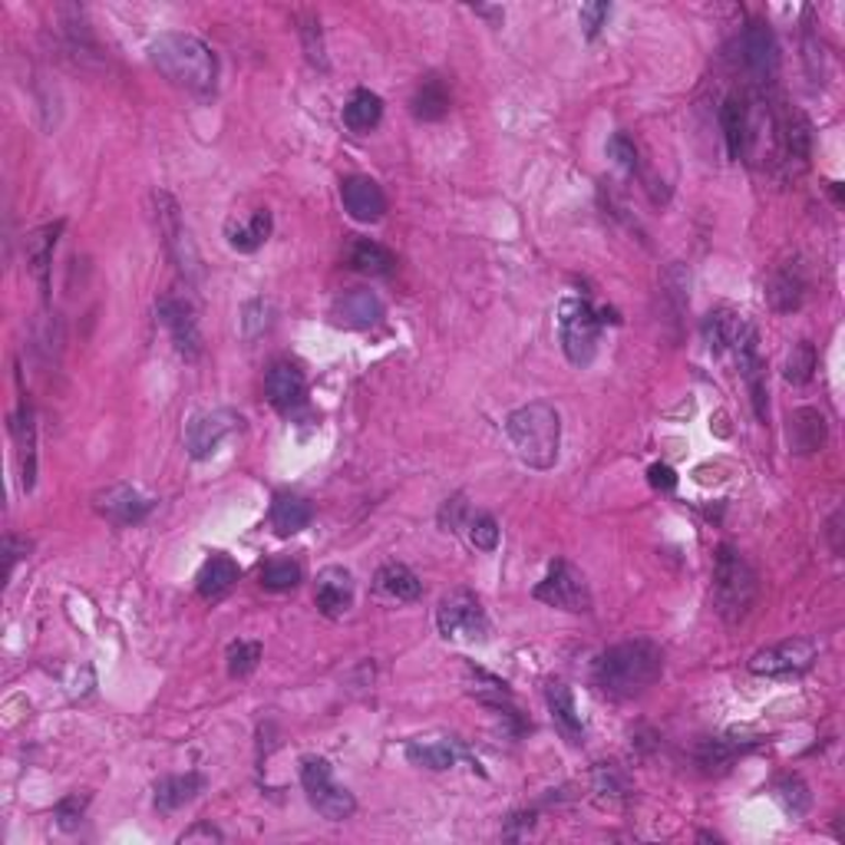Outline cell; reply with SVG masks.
<instances>
[{
    "label": "cell",
    "mask_w": 845,
    "mask_h": 845,
    "mask_svg": "<svg viewBox=\"0 0 845 845\" xmlns=\"http://www.w3.org/2000/svg\"><path fill=\"white\" fill-rule=\"evenodd\" d=\"M664 674V654L654 641H625L608 648L605 654H597L591 667L594 687L612 697V700H628L654 687Z\"/></svg>",
    "instance_id": "1"
},
{
    "label": "cell",
    "mask_w": 845,
    "mask_h": 845,
    "mask_svg": "<svg viewBox=\"0 0 845 845\" xmlns=\"http://www.w3.org/2000/svg\"><path fill=\"white\" fill-rule=\"evenodd\" d=\"M153 67L179 89L208 96L218 80V60L208 44L192 34H159L149 44Z\"/></svg>",
    "instance_id": "2"
},
{
    "label": "cell",
    "mask_w": 845,
    "mask_h": 845,
    "mask_svg": "<svg viewBox=\"0 0 845 845\" xmlns=\"http://www.w3.org/2000/svg\"><path fill=\"white\" fill-rule=\"evenodd\" d=\"M506 433L512 439L516 456L532 469H552L558 462L562 446V420L558 410L548 403H529L509 413Z\"/></svg>",
    "instance_id": "3"
},
{
    "label": "cell",
    "mask_w": 845,
    "mask_h": 845,
    "mask_svg": "<svg viewBox=\"0 0 845 845\" xmlns=\"http://www.w3.org/2000/svg\"><path fill=\"white\" fill-rule=\"evenodd\" d=\"M757 571L750 568V562L734 548V545H720L716 558H713V608L727 625H740L747 621V615L757 605Z\"/></svg>",
    "instance_id": "4"
},
{
    "label": "cell",
    "mask_w": 845,
    "mask_h": 845,
    "mask_svg": "<svg viewBox=\"0 0 845 845\" xmlns=\"http://www.w3.org/2000/svg\"><path fill=\"white\" fill-rule=\"evenodd\" d=\"M608 321V311H594L584 298H565L558 307V330H562V347L565 357L575 367H588L597 350V334L601 324Z\"/></svg>",
    "instance_id": "5"
},
{
    "label": "cell",
    "mask_w": 845,
    "mask_h": 845,
    "mask_svg": "<svg viewBox=\"0 0 845 845\" xmlns=\"http://www.w3.org/2000/svg\"><path fill=\"white\" fill-rule=\"evenodd\" d=\"M436 625L446 641H466V644H482L490 638V618L482 612L479 597L466 588H456L443 594L436 608Z\"/></svg>",
    "instance_id": "6"
},
{
    "label": "cell",
    "mask_w": 845,
    "mask_h": 845,
    "mask_svg": "<svg viewBox=\"0 0 845 845\" xmlns=\"http://www.w3.org/2000/svg\"><path fill=\"white\" fill-rule=\"evenodd\" d=\"M301 783H304V793H307V802L330 822H343L353 816L357 802L353 796L334 783V773H330V763L324 757H307L301 763Z\"/></svg>",
    "instance_id": "7"
},
{
    "label": "cell",
    "mask_w": 845,
    "mask_h": 845,
    "mask_svg": "<svg viewBox=\"0 0 845 845\" xmlns=\"http://www.w3.org/2000/svg\"><path fill=\"white\" fill-rule=\"evenodd\" d=\"M535 597L545 601V605L552 608H562V612H588L591 608V591H588V581L584 575L568 565V562H555L545 575V581L535 588Z\"/></svg>",
    "instance_id": "8"
},
{
    "label": "cell",
    "mask_w": 845,
    "mask_h": 845,
    "mask_svg": "<svg viewBox=\"0 0 845 845\" xmlns=\"http://www.w3.org/2000/svg\"><path fill=\"white\" fill-rule=\"evenodd\" d=\"M703 340L716 357H723V353L740 357L744 350L757 347V330L750 327V321L744 314H737L731 307H716L703 321Z\"/></svg>",
    "instance_id": "9"
},
{
    "label": "cell",
    "mask_w": 845,
    "mask_h": 845,
    "mask_svg": "<svg viewBox=\"0 0 845 845\" xmlns=\"http://www.w3.org/2000/svg\"><path fill=\"white\" fill-rule=\"evenodd\" d=\"M816 654H819V648L809 638H789V641H780V644L753 654L750 671L760 677H799L812 667Z\"/></svg>",
    "instance_id": "10"
},
{
    "label": "cell",
    "mask_w": 845,
    "mask_h": 845,
    "mask_svg": "<svg viewBox=\"0 0 845 845\" xmlns=\"http://www.w3.org/2000/svg\"><path fill=\"white\" fill-rule=\"evenodd\" d=\"M156 221H159V231L166 238V249L169 255L176 258V265L182 268L185 278H195L198 275V255H195V245L189 241V228L179 215V205L169 192H156Z\"/></svg>",
    "instance_id": "11"
},
{
    "label": "cell",
    "mask_w": 845,
    "mask_h": 845,
    "mask_svg": "<svg viewBox=\"0 0 845 845\" xmlns=\"http://www.w3.org/2000/svg\"><path fill=\"white\" fill-rule=\"evenodd\" d=\"M159 321L162 327L172 334V343L176 350L185 357V360H195L202 353V334H198V321H195V311L185 298H176V294H166L159 304Z\"/></svg>",
    "instance_id": "12"
},
{
    "label": "cell",
    "mask_w": 845,
    "mask_h": 845,
    "mask_svg": "<svg viewBox=\"0 0 845 845\" xmlns=\"http://www.w3.org/2000/svg\"><path fill=\"white\" fill-rule=\"evenodd\" d=\"M234 430H241V417L234 410H212L189 423L185 446H189L192 459H208Z\"/></svg>",
    "instance_id": "13"
},
{
    "label": "cell",
    "mask_w": 845,
    "mask_h": 845,
    "mask_svg": "<svg viewBox=\"0 0 845 845\" xmlns=\"http://www.w3.org/2000/svg\"><path fill=\"white\" fill-rule=\"evenodd\" d=\"M96 509L112 526L130 529V526H140L153 512V503L143 493H136L133 486H109L106 493L96 496Z\"/></svg>",
    "instance_id": "14"
},
{
    "label": "cell",
    "mask_w": 845,
    "mask_h": 845,
    "mask_svg": "<svg viewBox=\"0 0 845 845\" xmlns=\"http://www.w3.org/2000/svg\"><path fill=\"white\" fill-rule=\"evenodd\" d=\"M340 202L357 221H381L387 212V195L384 189L367 179V176H350L340 182Z\"/></svg>",
    "instance_id": "15"
},
{
    "label": "cell",
    "mask_w": 845,
    "mask_h": 845,
    "mask_svg": "<svg viewBox=\"0 0 845 845\" xmlns=\"http://www.w3.org/2000/svg\"><path fill=\"white\" fill-rule=\"evenodd\" d=\"M314 601H317V608H321L324 618H334V621L343 618L353 608V578H350V571L337 568V565L324 568L317 575Z\"/></svg>",
    "instance_id": "16"
},
{
    "label": "cell",
    "mask_w": 845,
    "mask_h": 845,
    "mask_svg": "<svg viewBox=\"0 0 845 845\" xmlns=\"http://www.w3.org/2000/svg\"><path fill=\"white\" fill-rule=\"evenodd\" d=\"M334 321L350 327V330L377 327L384 321V301L367 288H353V291H347L334 301Z\"/></svg>",
    "instance_id": "17"
},
{
    "label": "cell",
    "mask_w": 845,
    "mask_h": 845,
    "mask_svg": "<svg viewBox=\"0 0 845 845\" xmlns=\"http://www.w3.org/2000/svg\"><path fill=\"white\" fill-rule=\"evenodd\" d=\"M740 50H744V67L757 76V80H770L780 67V47H776V37L770 31V24H750L744 31V40H740Z\"/></svg>",
    "instance_id": "18"
},
{
    "label": "cell",
    "mask_w": 845,
    "mask_h": 845,
    "mask_svg": "<svg viewBox=\"0 0 845 845\" xmlns=\"http://www.w3.org/2000/svg\"><path fill=\"white\" fill-rule=\"evenodd\" d=\"M60 231H63V221H53V225H44V228L31 231L27 241H24L27 268H31L44 301L50 298V265H53V249H57V241H60Z\"/></svg>",
    "instance_id": "19"
},
{
    "label": "cell",
    "mask_w": 845,
    "mask_h": 845,
    "mask_svg": "<svg viewBox=\"0 0 845 845\" xmlns=\"http://www.w3.org/2000/svg\"><path fill=\"white\" fill-rule=\"evenodd\" d=\"M265 397L275 410L291 413L304 403L307 397V381L294 364H275L265 377Z\"/></svg>",
    "instance_id": "20"
},
{
    "label": "cell",
    "mask_w": 845,
    "mask_h": 845,
    "mask_svg": "<svg viewBox=\"0 0 845 845\" xmlns=\"http://www.w3.org/2000/svg\"><path fill=\"white\" fill-rule=\"evenodd\" d=\"M720 126H723V140H727V153L731 159H744L750 143H753V116L747 99L731 96L720 109Z\"/></svg>",
    "instance_id": "21"
},
{
    "label": "cell",
    "mask_w": 845,
    "mask_h": 845,
    "mask_svg": "<svg viewBox=\"0 0 845 845\" xmlns=\"http://www.w3.org/2000/svg\"><path fill=\"white\" fill-rule=\"evenodd\" d=\"M806 275H802V265L796 262H786L773 271L770 285H766V298L776 311L789 314V311H799L802 301H806Z\"/></svg>",
    "instance_id": "22"
},
{
    "label": "cell",
    "mask_w": 845,
    "mask_h": 845,
    "mask_svg": "<svg viewBox=\"0 0 845 845\" xmlns=\"http://www.w3.org/2000/svg\"><path fill=\"white\" fill-rule=\"evenodd\" d=\"M786 436H789V449H793V452L812 456V452H819V449L825 446V439H829V423H825V417H822L819 410L802 407V410H796V413L789 417Z\"/></svg>",
    "instance_id": "23"
},
{
    "label": "cell",
    "mask_w": 845,
    "mask_h": 845,
    "mask_svg": "<svg viewBox=\"0 0 845 845\" xmlns=\"http://www.w3.org/2000/svg\"><path fill=\"white\" fill-rule=\"evenodd\" d=\"M14 439H17V459H21V479L24 490H34L37 479V426H34V410L27 397H21V407L14 413Z\"/></svg>",
    "instance_id": "24"
},
{
    "label": "cell",
    "mask_w": 845,
    "mask_h": 845,
    "mask_svg": "<svg viewBox=\"0 0 845 845\" xmlns=\"http://www.w3.org/2000/svg\"><path fill=\"white\" fill-rule=\"evenodd\" d=\"M545 700H548V710H552V720H555L558 734H562L568 744H575V747L584 744V723H581V716H578V710H575L571 690H568L565 684H548Z\"/></svg>",
    "instance_id": "25"
},
{
    "label": "cell",
    "mask_w": 845,
    "mask_h": 845,
    "mask_svg": "<svg viewBox=\"0 0 845 845\" xmlns=\"http://www.w3.org/2000/svg\"><path fill=\"white\" fill-rule=\"evenodd\" d=\"M459 757H469L456 740H410L407 744V760L426 770H449L456 766Z\"/></svg>",
    "instance_id": "26"
},
{
    "label": "cell",
    "mask_w": 845,
    "mask_h": 845,
    "mask_svg": "<svg viewBox=\"0 0 845 845\" xmlns=\"http://www.w3.org/2000/svg\"><path fill=\"white\" fill-rule=\"evenodd\" d=\"M228 245L234 249V252H245V255H252V252H258L265 241H268V234H271V212L268 208H258L252 218H245V221H231L228 225Z\"/></svg>",
    "instance_id": "27"
},
{
    "label": "cell",
    "mask_w": 845,
    "mask_h": 845,
    "mask_svg": "<svg viewBox=\"0 0 845 845\" xmlns=\"http://www.w3.org/2000/svg\"><path fill=\"white\" fill-rule=\"evenodd\" d=\"M384 119V99L371 89H357L343 106V123L350 133H371Z\"/></svg>",
    "instance_id": "28"
},
{
    "label": "cell",
    "mask_w": 845,
    "mask_h": 845,
    "mask_svg": "<svg viewBox=\"0 0 845 845\" xmlns=\"http://www.w3.org/2000/svg\"><path fill=\"white\" fill-rule=\"evenodd\" d=\"M397 258L390 249H384L381 241H371V238H357L350 245V268L353 271H364V275H374V278H387L394 271Z\"/></svg>",
    "instance_id": "29"
},
{
    "label": "cell",
    "mask_w": 845,
    "mask_h": 845,
    "mask_svg": "<svg viewBox=\"0 0 845 845\" xmlns=\"http://www.w3.org/2000/svg\"><path fill=\"white\" fill-rule=\"evenodd\" d=\"M238 565L228 558V555H212L205 565H202V571H198V594L205 597V601H218V597H225L228 591H231V584L238 581Z\"/></svg>",
    "instance_id": "30"
},
{
    "label": "cell",
    "mask_w": 845,
    "mask_h": 845,
    "mask_svg": "<svg viewBox=\"0 0 845 845\" xmlns=\"http://www.w3.org/2000/svg\"><path fill=\"white\" fill-rule=\"evenodd\" d=\"M374 584H377L381 594H387V597H394V601H417V597L423 594V581H420L407 565H400V562L384 565V568L377 571Z\"/></svg>",
    "instance_id": "31"
},
{
    "label": "cell",
    "mask_w": 845,
    "mask_h": 845,
    "mask_svg": "<svg viewBox=\"0 0 845 845\" xmlns=\"http://www.w3.org/2000/svg\"><path fill=\"white\" fill-rule=\"evenodd\" d=\"M205 780L198 773H185V776H162L156 783V809L159 812H176L179 806H185L189 799H195L202 793Z\"/></svg>",
    "instance_id": "32"
},
{
    "label": "cell",
    "mask_w": 845,
    "mask_h": 845,
    "mask_svg": "<svg viewBox=\"0 0 845 845\" xmlns=\"http://www.w3.org/2000/svg\"><path fill=\"white\" fill-rule=\"evenodd\" d=\"M311 519H314V509L301 496H278L271 506V526L278 535H298L301 529L311 526Z\"/></svg>",
    "instance_id": "33"
},
{
    "label": "cell",
    "mask_w": 845,
    "mask_h": 845,
    "mask_svg": "<svg viewBox=\"0 0 845 845\" xmlns=\"http://www.w3.org/2000/svg\"><path fill=\"white\" fill-rule=\"evenodd\" d=\"M446 112H449V89L443 86V80L426 76L413 93V116L423 119V123H436Z\"/></svg>",
    "instance_id": "34"
},
{
    "label": "cell",
    "mask_w": 845,
    "mask_h": 845,
    "mask_svg": "<svg viewBox=\"0 0 845 845\" xmlns=\"http://www.w3.org/2000/svg\"><path fill=\"white\" fill-rule=\"evenodd\" d=\"M258 578H262V584H265L268 591H291V588L301 584L304 571H301V565L291 562V558H271V562L262 565V575H258Z\"/></svg>",
    "instance_id": "35"
},
{
    "label": "cell",
    "mask_w": 845,
    "mask_h": 845,
    "mask_svg": "<svg viewBox=\"0 0 845 845\" xmlns=\"http://www.w3.org/2000/svg\"><path fill=\"white\" fill-rule=\"evenodd\" d=\"M594 793H597V799H601V806H618L625 796H628V783H625V776L615 770V766H608V763H601L597 770H594Z\"/></svg>",
    "instance_id": "36"
},
{
    "label": "cell",
    "mask_w": 845,
    "mask_h": 845,
    "mask_svg": "<svg viewBox=\"0 0 845 845\" xmlns=\"http://www.w3.org/2000/svg\"><path fill=\"white\" fill-rule=\"evenodd\" d=\"M786 381L789 384H809L816 374V347L809 340H799L786 357Z\"/></svg>",
    "instance_id": "37"
},
{
    "label": "cell",
    "mask_w": 845,
    "mask_h": 845,
    "mask_svg": "<svg viewBox=\"0 0 845 845\" xmlns=\"http://www.w3.org/2000/svg\"><path fill=\"white\" fill-rule=\"evenodd\" d=\"M734 760H737V747H734L731 740H703V744L697 747V763H700L707 773L727 770Z\"/></svg>",
    "instance_id": "38"
},
{
    "label": "cell",
    "mask_w": 845,
    "mask_h": 845,
    "mask_svg": "<svg viewBox=\"0 0 845 845\" xmlns=\"http://www.w3.org/2000/svg\"><path fill=\"white\" fill-rule=\"evenodd\" d=\"M225 661H228V674L231 677H249L258 667V661H262V644L258 641H234L228 648Z\"/></svg>",
    "instance_id": "39"
},
{
    "label": "cell",
    "mask_w": 845,
    "mask_h": 845,
    "mask_svg": "<svg viewBox=\"0 0 845 845\" xmlns=\"http://www.w3.org/2000/svg\"><path fill=\"white\" fill-rule=\"evenodd\" d=\"M776 796H780L783 809H786V812H793V816H802V812L809 809V793H806V786H802V780H799V776H786V780H780V783H776Z\"/></svg>",
    "instance_id": "40"
},
{
    "label": "cell",
    "mask_w": 845,
    "mask_h": 845,
    "mask_svg": "<svg viewBox=\"0 0 845 845\" xmlns=\"http://www.w3.org/2000/svg\"><path fill=\"white\" fill-rule=\"evenodd\" d=\"M469 542L482 552H496L499 545V522L493 516H475L469 519Z\"/></svg>",
    "instance_id": "41"
},
{
    "label": "cell",
    "mask_w": 845,
    "mask_h": 845,
    "mask_svg": "<svg viewBox=\"0 0 845 845\" xmlns=\"http://www.w3.org/2000/svg\"><path fill=\"white\" fill-rule=\"evenodd\" d=\"M608 156H612L625 172H635V169H638V149H635V143H631L625 133H615V136L608 140Z\"/></svg>",
    "instance_id": "42"
},
{
    "label": "cell",
    "mask_w": 845,
    "mask_h": 845,
    "mask_svg": "<svg viewBox=\"0 0 845 845\" xmlns=\"http://www.w3.org/2000/svg\"><path fill=\"white\" fill-rule=\"evenodd\" d=\"M86 802H89V799L80 796V793L60 799V806H57V822H60V829H76V825H80V816H83V809H86Z\"/></svg>",
    "instance_id": "43"
},
{
    "label": "cell",
    "mask_w": 845,
    "mask_h": 845,
    "mask_svg": "<svg viewBox=\"0 0 845 845\" xmlns=\"http://www.w3.org/2000/svg\"><path fill=\"white\" fill-rule=\"evenodd\" d=\"M608 14H612L608 4H584V8L578 11V21H581V27H584V37H597V31L605 27Z\"/></svg>",
    "instance_id": "44"
},
{
    "label": "cell",
    "mask_w": 845,
    "mask_h": 845,
    "mask_svg": "<svg viewBox=\"0 0 845 845\" xmlns=\"http://www.w3.org/2000/svg\"><path fill=\"white\" fill-rule=\"evenodd\" d=\"M241 324H245V334L255 337L268 327V304L265 301H252L245 304V317H241Z\"/></svg>",
    "instance_id": "45"
},
{
    "label": "cell",
    "mask_w": 845,
    "mask_h": 845,
    "mask_svg": "<svg viewBox=\"0 0 845 845\" xmlns=\"http://www.w3.org/2000/svg\"><path fill=\"white\" fill-rule=\"evenodd\" d=\"M304 50H307V60L314 63V67H327V60H324V44H321V31H317V24L314 21H307L304 24Z\"/></svg>",
    "instance_id": "46"
},
{
    "label": "cell",
    "mask_w": 845,
    "mask_h": 845,
    "mask_svg": "<svg viewBox=\"0 0 845 845\" xmlns=\"http://www.w3.org/2000/svg\"><path fill=\"white\" fill-rule=\"evenodd\" d=\"M651 486L654 490H664V493H671L674 486H677V475H674V469L671 466H651Z\"/></svg>",
    "instance_id": "47"
},
{
    "label": "cell",
    "mask_w": 845,
    "mask_h": 845,
    "mask_svg": "<svg viewBox=\"0 0 845 845\" xmlns=\"http://www.w3.org/2000/svg\"><path fill=\"white\" fill-rule=\"evenodd\" d=\"M198 838H205V842H221L225 835H221V832H218L215 825H205V822L179 835V842H182V845H185V842H198Z\"/></svg>",
    "instance_id": "48"
},
{
    "label": "cell",
    "mask_w": 845,
    "mask_h": 845,
    "mask_svg": "<svg viewBox=\"0 0 845 845\" xmlns=\"http://www.w3.org/2000/svg\"><path fill=\"white\" fill-rule=\"evenodd\" d=\"M27 552H31V545H27V542H17L14 535L8 539V565H11V568H14V562H17L21 555H27Z\"/></svg>",
    "instance_id": "49"
}]
</instances>
